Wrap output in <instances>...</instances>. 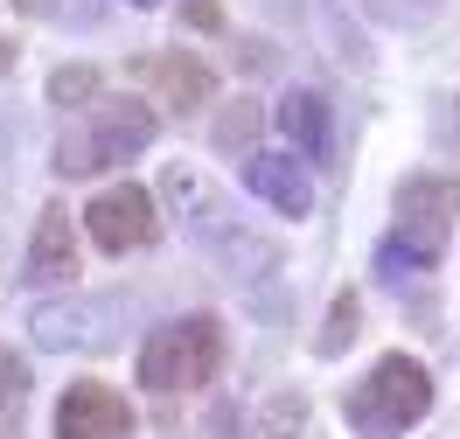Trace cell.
I'll use <instances>...</instances> for the list:
<instances>
[{
    "label": "cell",
    "instance_id": "6da1fadb",
    "mask_svg": "<svg viewBox=\"0 0 460 439\" xmlns=\"http://www.w3.org/2000/svg\"><path fill=\"white\" fill-rule=\"evenodd\" d=\"M391 209H398V231L384 237L376 272H384V279H411V272L439 265L447 231L460 224V175H404Z\"/></svg>",
    "mask_w": 460,
    "mask_h": 439
},
{
    "label": "cell",
    "instance_id": "7a4b0ae2",
    "mask_svg": "<svg viewBox=\"0 0 460 439\" xmlns=\"http://www.w3.org/2000/svg\"><path fill=\"white\" fill-rule=\"evenodd\" d=\"M161 189H168L181 231L196 237L217 265H230L237 279H252V272H265V265H272V244H259V237H252V224H237V209L217 196V181L202 175V168H168V181H161Z\"/></svg>",
    "mask_w": 460,
    "mask_h": 439
},
{
    "label": "cell",
    "instance_id": "3957f363",
    "mask_svg": "<svg viewBox=\"0 0 460 439\" xmlns=\"http://www.w3.org/2000/svg\"><path fill=\"white\" fill-rule=\"evenodd\" d=\"M154 133H161L154 105H140V98H105V105L84 112V126H70L57 140V175H70V181L112 175L126 161H140L146 146H154Z\"/></svg>",
    "mask_w": 460,
    "mask_h": 439
},
{
    "label": "cell",
    "instance_id": "277c9868",
    "mask_svg": "<svg viewBox=\"0 0 460 439\" xmlns=\"http://www.w3.org/2000/svg\"><path fill=\"white\" fill-rule=\"evenodd\" d=\"M426 411H432V377L411 356H376L370 377L342 398L349 433H363V439H404Z\"/></svg>",
    "mask_w": 460,
    "mask_h": 439
},
{
    "label": "cell",
    "instance_id": "5b68a950",
    "mask_svg": "<svg viewBox=\"0 0 460 439\" xmlns=\"http://www.w3.org/2000/svg\"><path fill=\"white\" fill-rule=\"evenodd\" d=\"M224 370V321L217 314H174L140 342V391L181 398Z\"/></svg>",
    "mask_w": 460,
    "mask_h": 439
},
{
    "label": "cell",
    "instance_id": "8992f818",
    "mask_svg": "<svg viewBox=\"0 0 460 439\" xmlns=\"http://www.w3.org/2000/svg\"><path fill=\"white\" fill-rule=\"evenodd\" d=\"M119 328H126V300H112V293L49 300L29 314V335L42 349H105V342H119Z\"/></svg>",
    "mask_w": 460,
    "mask_h": 439
},
{
    "label": "cell",
    "instance_id": "52a82bcc",
    "mask_svg": "<svg viewBox=\"0 0 460 439\" xmlns=\"http://www.w3.org/2000/svg\"><path fill=\"white\" fill-rule=\"evenodd\" d=\"M84 231H91L98 251L126 259V251H146V244L161 237V216H154V196H146L140 181H119V189H105V196L84 209Z\"/></svg>",
    "mask_w": 460,
    "mask_h": 439
},
{
    "label": "cell",
    "instance_id": "ba28073f",
    "mask_svg": "<svg viewBox=\"0 0 460 439\" xmlns=\"http://www.w3.org/2000/svg\"><path fill=\"white\" fill-rule=\"evenodd\" d=\"M126 433H133V405L112 383L84 377L57 398V439H126Z\"/></svg>",
    "mask_w": 460,
    "mask_h": 439
},
{
    "label": "cell",
    "instance_id": "9c48e42d",
    "mask_svg": "<svg viewBox=\"0 0 460 439\" xmlns=\"http://www.w3.org/2000/svg\"><path fill=\"white\" fill-rule=\"evenodd\" d=\"M29 286H63V279H77L84 272V251H77V224H70V209L63 203H42L35 216V237H29Z\"/></svg>",
    "mask_w": 460,
    "mask_h": 439
},
{
    "label": "cell",
    "instance_id": "30bf717a",
    "mask_svg": "<svg viewBox=\"0 0 460 439\" xmlns=\"http://www.w3.org/2000/svg\"><path fill=\"white\" fill-rule=\"evenodd\" d=\"M244 189L259 203H272L279 216H307L314 209V181H307L300 154H244Z\"/></svg>",
    "mask_w": 460,
    "mask_h": 439
},
{
    "label": "cell",
    "instance_id": "8fae6325",
    "mask_svg": "<svg viewBox=\"0 0 460 439\" xmlns=\"http://www.w3.org/2000/svg\"><path fill=\"white\" fill-rule=\"evenodd\" d=\"M146 84H154V98H161V112H181V119H196L202 105H209V91H217V77L202 70L196 57H174V49H154L146 63H133Z\"/></svg>",
    "mask_w": 460,
    "mask_h": 439
},
{
    "label": "cell",
    "instance_id": "7c38bea8",
    "mask_svg": "<svg viewBox=\"0 0 460 439\" xmlns=\"http://www.w3.org/2000/svg\"><path fill=\"white\" fill-rule=\"evenodd\" d=\"M279 133L293 140V154L300 161H328V133H335V119H328V98L307 84H293L287 98H279Z\"/></svg>",
    "mask_w": 460,
    "mask_h": 439
},
{
    "label": "cell",
    "instance_id": "4fadbf2b",
    "mask_svg": "<svg viewBox=\"0 0 460 439\" xmlns=\"http://www.w3.org/2000/svg\"><path fill=\"white\" fill-rule=\"evenodd\" d=\"M300 426H307V405H300L293 391H272V405L252 418V439H293Z\"/></svg>",
    "mask_w": 460,
    "mask_h": 439
},
{
    "label": "cell",
    "instance_id": "5bb4252c",
    "mask_svg": "<svg viewBox=\"0 0 460 439\" xmlns=\"http://www.w3.org/2000/svg\"><path fill=\"white\" fill-rule=\"evenodd\" d=\"M356 14H370V22H384V29H411V22H426L439 0H349Z\"/></svg>",
    "mask_w": 460,
    "mask_h": 439
},
{
    "label": "cell",
    "instance_id": "9a60e30c",
    "mask_svg": "<svg viewBox=\"0 0 460 439\" xmlns=\"http://www.w3.org/2000/svg\"><path fill=\"white\" fill-rule=\"evenodd\" d=\"M356 307H363L356 293H342V300H335V314H328V328H321V356H342L349 342H356Z\"/></svg>",
    "mask_w": 460,
    "mask_h": 439
},
{
    "label": "cell",
    "instance_id": "2e32d148",
    "mask_svg": "<svg viewBox=\"0 0 460 439\" xmlns=\"http://www.w3.org/2000/svg\"><path fill=\"white\" fill-rule=\"evenodd\" d=\"M91 91H98L91 70H57V77H49V98H57V105H77V98H91Z\"/></svg>",
    "mask_w": 460,
    "mask_h": 439
},
{
    "label": "cell",
    "instance_id": "e0dca14e",
    "mask_svg": "<svg viewBox=\"0 0 460 439\" xmlns=\"http://www.w3.org/2000/svg\"><path fill=\"white\" fill-rule=\"evenodd\" d=\"M181 22H189V29H202V35H217V29H224L217 0H181Z\"/></svg>",
    "mask_w": 460,
    "mask_h": 439
},
{
    "label": "cell",
    "instance_id": "ac0fdd59",
    "mask_svg": "<svg viewBox=\"0 0 460 439\" xmlns=\"http://www.w3.org/2000/svg\"><path fill=\"white\" fill-rule=\"evenodd\" d=\"M7 70H14V42L0 35V77H7Z\"/></svg>",
    "mask_w": 460,
    "mask_h": 439
},
{
    "label": "cell",
    "instance_id": "d6986e66",
    "mask_svg": "<svg viewBox=\"0 0 460 439\" xmlns=\"http://www.w3.org/2000/svg\"><path fill=\"white\" fill-rule=\"evenodd\" d=\"M126 7H154V0H126Z\"/></svg>",
    "mask_w": 460,
    "mask_h": 439
}]
</instances>
